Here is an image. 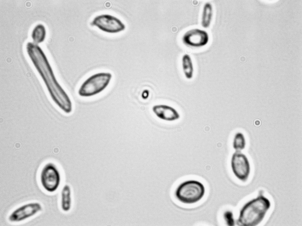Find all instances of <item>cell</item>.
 Instances as JSON below:
<instances>
[{"label":"cell","mask_w":302,"mask_h":226,"mask_svg":"<svg viewBox=\"0 0 302 226\" xmlns=\"http://www.w3.org/2000/svg\"><path fill=\"white\" fill-rule=\"evenodd\" d=\"M27 53L53 102L63 112L70 114L73 109L72 100L57 79L43 50L35 44L29 47Z\"/></svg>","instance_id":"6da1fadb"},{"label":"cell","mask_w":302,"mask_h":226,"mask_svg":"<svg viewBox=\"0 0 302 226\" xmlns=\"http://www.w3.org/2000/svg\"><path fill=\"white\" fill-rule=\"evenodd\" d=\"M271 207L270 200L262 194L245 204L241 209L237 223L242 226H255L264 218Z\"/></svg>","instance_id":"7a4b0ae2"},{"label":"cell","mask_w":302,"mask_h":226,"mask_svg":"<svg viewBox=\"0 0 302 226\" xmlns=\"http://www.w3.org/2000/svg\"><path fill=\"white\" fill-rule=\"evenodd\" d=\"M112 78V75L110 72H101L94 73L81 84L78 90V95L83 98L97 95L108 87Z\"/></svg>","instance_id":"3957f363"},{"label":"cell","mask_w":302,"mask_h":226,"mask_svg":"<svg viewBox=\"0 0 302 226\" xmlns=\"http://www.w3.org/2000/svg\"><path fill=\"white\" fill-rule=\"evenodd\" d=\"M205 190L203 184L194 180H188L180 184L177 188L175 196L178 200L186 204H191L200 200Z\"/></svg>","instance_id":"277c9868"},{"label":"cell","mask_w":302,"mask_h":226,"mask_svg":"<svg viewBox=\"0 0 302 226\" xmlns=\"http://www.w3.org/2000/svg\"><path fill=\"white\" fill-rule=\"evenodd\" d=\"M91 24L103 32L111 34L122 31L126 27L125 23L120 18L108 14L96 16L92 20Z\"/></svg>","instance_id":"5b68a950"},{"label":"cell","mask_w":302,"mask_h":226,"mask_svg":"<svg viewBox=\"0 0 302 226\" xmlns=\"http://www.w3.org/2000/svg\"><path fill=\"white\" fill-rule=\"evenodd\" d=\"M40 180L42 186L46 191L53 192L57 189L61 183V176L54 164L48 162L43 166L40 172Z\"/></svg>","instance_id":"8992f818"},{"label":"cell","mask_w":302,"mask_h":226,"mask_svg":"<svg viewBox=\"0 0 302 226\" xmlns=\"http://www.w3.org/2000/svg\"><path fill=\"white\" fill-rule=\"evenodd\" d=\"M232 171L235 176L239 180L245 182L250 173V166L246 155L241 151H236L232 155L231 160Z\"/></svg>","instance_id":"52a82bcc"},{"label":"cell","mask_w":302,"mask_h":226,"mask_svg":"<svg viewBox=\"0 0 302 226\" xmlns=\"http://www.w3.org/2000/svg\"><path fill=\"white\" fill-rule=\"evenodd\" d=\"M209 37L205 30L194 28L189 29L182 34V41L186 45L200 47L206 45L208 42Z\"/></svg>","instance_id":"ba28073f"},{"label":"cell","mask_w":302,"mask_h":226,"mask_svg":"<svg viewBox=\"0 0 302 226\" xmlns=\"http://www.w3.org/2000/svg\"><path fill=\"white\" fill-rule=\"evenodd\" d=\"M42 209V206L38 202L28 203L14 210L9 216L8 220L12 222H19L35 215Z\"/></svg>","instance_id":"9c48e42d"},{"label":"cell","mask_w":302,"mask_h":226,"mask_svg":"<svg viewBox=\"0 0 302 226\" xmlns=\"http://www.w3.org/2000/svg\"><path fill=\"white\" fill-rule=\"evenodd\" d=\"M152 110L157 117L165 121H174L180 118V114L177 110L174 107L167 105H155L152 107Z\"/></svg>","instance_id":"30bf717a"},{"label":"cell","mask_w":302,"mask_h":226,"mask_svg":"<svg viewBox=\"0 0 302 226\" xmlns=\"http://www.w3.org/2000/svg\"><path fill=\"white\" fill-rule=\"evenodd\" d=\"M181 66L182 71L185 78L187 80H191L193 77L194 69L193 61L190 56L185 54L181 58Z\"/></svg>","instance_id":"8fae6325"},{"label":"cell","mask_w":302,"mask_h":226,"mask_svg":"<svg viewBox=\"0 0 302 226\" xmlns=\"http://www.w3.org/2000/svg\"><path fill=\"white\" fill-rule=\"evenodd\" d=\"M213 15V8L212 4L205 2L203 6L201 18V24L203 28H207L210 26Z\"/></svg>","instance_id":"7c38bea8"},{"label":"cell","mask_w":302,"mask_h":226,"mask_svg":"<svg viewBox=\"0 0 302 226\" xmlns=\"http://www.w3.org/2000/svg\"><path fill=\"white\" fill-rule=\"evenodd\" d=\"M61 207L65 212L69 211L72 204L71 192L70 186L66 184L63 187L61 192Z\"/></svg>","instance_id":"4fadbf2b"},{"label":"cell","mask_w":302,"mask_h":226,"mask_svg":"<svg viewBox=\"0 0 302 226\" xmlns=\"http://www.w3.org/2000/svg\"><path fill=\"white\" fill-rule=\"evenodd\" d=\"M46 35V29L45 26L41 23L37 24L32 31V38L36 43H40L45 39Z\"/></svg>","instance_id":"5bb4252c"},{"label":"cell","mask_w":302,"mask_h":226,"mask_svg":"<svg viewBox=\"0 0 302 226\" xmlns=\"http://www.w3.org/2000/svg\"><path fill=\"white\" fill-rule=\"evenodd\" d=\"M246 142L244 135L238 132L235 135L233 142V147L236 151H241L245 147Z\"/></svg>","instance_id":"9a60e30c"}]
</instances>
